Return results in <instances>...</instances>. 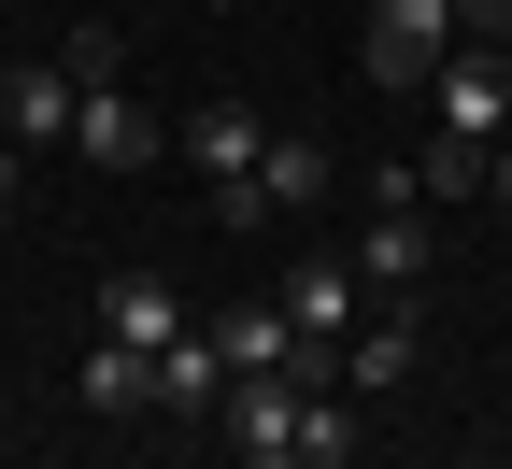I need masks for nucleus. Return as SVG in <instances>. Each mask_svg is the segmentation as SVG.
I'll list each match as a JSON object with an SVG mask.
<instances>
[{
    "label": "nucleus",
    "instance_id": "obj_5",
    "mask_svg": "<svg viewBox=\"0 0 512 469\" xmlns=\"http://www.w3.org/2000/svg\"><path fill=\"white\" fill-rule=\"evenodd\" d=\"M285 327L342 356L356 327H370V285H356V256H285Z\"/></svg>",
    "mask_w": 512,
    "mask_h": 469
},
{
    "label": "nucleus",
    "instance_id": "obj_2",
    "mask_svg": "<svg viewBox=\"0 0 512 469\" xmlns=\"http://www.w3.org/2000/svg\"><path fill=\"white\" fill-rule=\"evenodd\" d=\"M413 214H427V185H413V171H370V242H356V285H384V299H413V285H427V256H441V242H427Z\"/></svg>",
    "mask_w": 512,
    "mask_h": 469
},
{
    "label": "nucleus",
    "instance_id": "obj_15",
    "mask_svg": "<svg viewBox=\"0 0 512 469\" xmlns=\"http://www.w3.org/2000/svg\"><path fill=\"white\" fill-rule=\"evenodd\" d=\"M57 72H72V86H128V29H72Z\"/></svg>",
    "mask_w": 512,
    "mask_h": 469
},
{
    "label": "nucleus",
    "instance_id": "obj_16",
    "mask_svg": "<svg viewBox=\"0 0 512 469\" xmlns=\"http://www.w3.org/2000/svg\"><path fill=\"white\" fill-rule=\"evenodd\" d=\"M484 157H498V143H427L413 185H427V199H484Z\"/></svg>",
    "mask_w": 512,
    "mask_h": 469
},
{
    "label": "nucleus",
    "instance_id": "obj_3",
    "mask_svg": "<svg viewBox=\"0 0 512 469\" xmlns=\"http://www.w3.org/2000/svg\"><path fill=\"white\" fill-rule=\"evenodd\" d=\"M427 100H441V143H498L512 128V43H441Z\"/></svg>",
    "mask_w": 512,
    "mask_h": 469
},
{
    "label": "nucleus",
    "instance_id": "obj_10",
    "mask_svg": "<svg viewBox=\"0 0 512 469\" xmlns=\"http://www.w3.org/2000/svg\"><path fill=\"white\" fill-rule=\"evenodd\" d=\"M413 356H427V327H413V313H370L356 342H342V384L384 398V384H413Z\"/></svg>",
    "mask_w": 512,
    "mask_h": 469
},
{
    "label": "nucleus",
    "instance_id": "obj_14",
    "mask_svg": "<svg viewBox=\"0 0 512 469\" xmlns=\"http://www.w3.org/2000/svg\"><path fill=\"white\" fill-rule=\"evenodd\" d=\"M256 185H271V214H313V199L342 185V157H328V143H271V157H256Z\"/></svg>",
    "mask_w": 512,
    "mask_h": 469
},
{
    "label": "nucleus",
    "instance_id": "obj_17",
    "mask_svg": "<svg viewBox=\"0 0 512 469\" xmlns=\"http://www.w3.org/2000/svg\"><path fill=\"white\" fill-rule=\"evenodd\" d=\"M456 43H512V0H456Z\"/></svg>",
    "mask_w": 512,
    "mask_h": 469
},
{
    "label": "nucleus",
    "instance_id": "obj_18",
    "mask_svg": "<svg viewBox=\"0 0 512 469\" xmlns=\"http://www.w3.org/2000/svg\"><path fill=\"white\" fill-rule=\"evenodd\" d=\"M484 199H498V214H512V128H498V157H484Z\"/></svg>",
    "mask_w": 512,
    "mask_h": 469
},
{
    "label": "nucleus",
    "instance_id": "obj_13",
    "mask_svg": "<svg viewBox=\"0 0 512 469\" xmlns=\"http://www.w3.org/2000/svg\"><path fill=\"white\" fill-rule=\"evenodd\" d=\"M100 327H114V342H171V327H185V299H171L157 271H100Z\"/></svg>",
    "mask_w": 512,
    "mask_h": 469
},
{
    "label": "nucleus",
    "instance_id": "obj_1",
    "mask_svg": "<svg viewBox=\"0 0 512 469\" xmlns=\"http://www.w3.org/2000/svg\"><path fill=\"white\" fill-rule=\"evenodd\" d=\"M299 370H228V398H214V441L228 455H256V469H299Z\"/></svg>",
    "mask_w": 512,
    "mask_h": 469
},
{
    "label": "nucleus",
    "instance_id": "obj_11",
    "mask_svg": "<svg viewBox=\"0 0 512 469\" xmlns=\"http://www.w3.org/2000/svg\"><path fill=\"white\" fill-rule=\"evenodd\" d=\"M86 413H100V427L157 413V342H100V356H86Z\"/></svg>",
    "mask_w": 512,
    "mask_h": 469
},
{
    "label": "nucleus",
    "instance_id": "obj_9",
    "mask_svg": "<svg viewBox=\"0 0 512 469\" xmlns=\"http://www.w3.org/2000/svg\"><path fill=\"white\" fill-rule=\"evenodd\" d=\"M185 157H200L214 185H256V157H271V128H256V100H200V114H185Z\"/></svg>",
    "mask_w": 512,
    "mask_h": 469
},
{
    "label": "nucleus",
    "instance_id": "obj_8",
    "mask_svg": "<svg viewBox=\"0 0 512 469\" xmlns=\"http://www.w3.org/2000/svg\"><path fill=\"white\" fill-rule=\"evenodd\" d=\"M0 143H72V72L57 57H15L0 72Z\"/></svg>",
    "mask_w": 512,
    "mask_h": 469
},
{
    "label": "nucleus",
    "instance_id": "obj_4",
    "mask_svg": "<svg viewBox=\"0 0 512 469\" xmlns=\"http://www.w3.org/2000/svg\"><path fill=\"white\" fill-rule=\"evenodd\" d=\"M441 43H456V0H370L356 72H370V86H427V72H441Z\"/></svg>",
    "mask_w": 512,
    "mask_h": 469
},
{
    "label": "nucleus",
    "instance_id": "obj_6",
    "mask_svg": "<svg viewBox=\"0 0 512 469\" xmlns=\"http://www.w3.org/2000/svg\"><path fill=\"white\" fill-rule=\"evenodd\" d=\"M214 398H228V342H214V327H171V342H157V413L200 427Z\"/></svg>",
    "mask_w": 512,
    "mask_h": 469
},
{
    "label": "nucleus",
    "instance_id": "obj_12",
    "mask_svg": "<svg viewBox=\"0 0 512 469\" xmlns=\"http://www.w3.org/2000/svg\"><path fill=\"white\" fill-rule=\"evenodd\" d=\"M214 342H228V370H285L299 356V327H285V299H228V313H200Z\"/></svg>",
    "mask_w": 512,
    "mask_h": 469
},
{
    "label": "nucleus",
    "instance_id": "obj_19",
    "mask_svg": "<svg viewBox=\"0 0 512 469\" xmlns=\"http://www.w3.org/2000/svg\"><path fill=\"white\" fill-rule=\"evenodd\" d=\"M15 185H29V143H0V214H15Z\"/></svg>",
    "mask_w": 512,
    "mask_h": 469
},
{
    "label": "nucleus",
    "instance_id": "obj_7",
    "mask_svg": "<svg viewBox=\"0 0 512 469\" xmlns=\"http://www.w3.org/2000/svg\"><path fill=\"white\" fill-rule=\"evenodd\" d=\"M72 143H86L100 171H143V157H157V114L128 100V86H72Z\"/></svg>",
    "mask_w": 512,
    "mask_h": 469
}]
</instances>
